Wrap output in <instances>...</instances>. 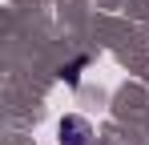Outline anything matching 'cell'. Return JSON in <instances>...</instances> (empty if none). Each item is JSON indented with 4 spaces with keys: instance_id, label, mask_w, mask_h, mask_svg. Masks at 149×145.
Instances as JSON below:
<instances>
[{
    "instance_id": "6da1fadb",
    "label": "cell",
    "mask_w": 149,
    "mask_h": 145,
    "mask_svg": "<svg viewBox=\"0 0 149 145\" xmlns=\"http://www.w3.org/2000/svg\"><path fill=\"white\" fill-rule=\"evenodd\" d=\"M89 137H93L89 121H81V117H65L61 121V145H89Z\"/></svg>"
},
{
    "instance_id": "7a4b0ae2",
    "label": "cell",
    "mask_w": 149,
    "mask_h": 145,
    "mask_svg": "<svg viewBox=\"0 0 149 145\" xmlns=\"http://www.w3.org/2000/svg\"><path fill=\"white\" fill-rule=\"evenodd\" d=\"M77 72H81V61H77V65H69V69H65V77H69V85H77Z\"/></svg>"
}]
</instances>
